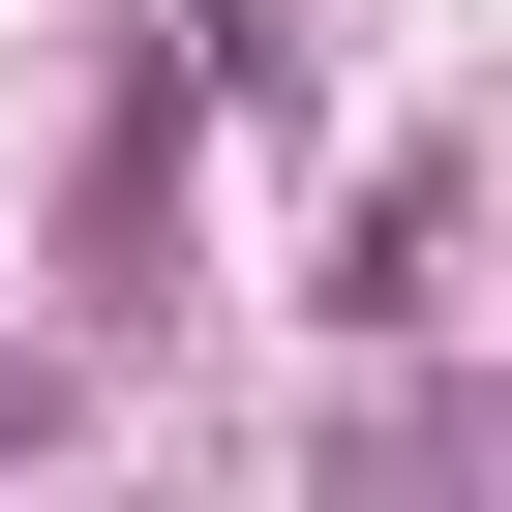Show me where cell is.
Returning a JSON list of instances; mask_svg holds the SVG:
<instances>
[{"instance_id": "7a4b0ae2", "label": "cell", "mask_w": 512, "mask_h": 512, "mask_svg": "<svg viewBox=\"0 0 512 512\" xmlns=\"http://www.w3.org/2000/svg\"><path fill=\"white\" fill-rule=\"evenodd\" d=\"M0 452H61V362H0Z\"/></svg>"}, {"instance_id": "6da1fadb", "label": "cell", "mask_w": 512, "mask_h": 512, "mask_svg": "<svg viewBox=\"0 0 512 512\" xmlns=\"http://www.w3.org/2000/svg\"><path fill=\"white\" fill-rule=\"evenodd\" d=\"M332 302H362V332H422V302H452V151H392V181H362V241H332Z\"/></svg>"}]
</instances>
